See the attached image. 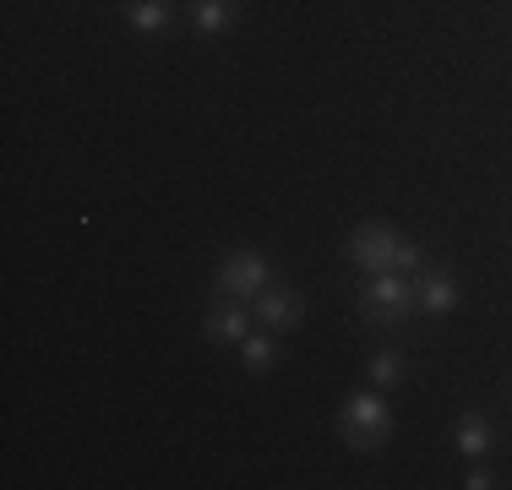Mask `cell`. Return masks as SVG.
Instances as JSON below:
<instances>
[{"instance_id":"3957f363","label":"cell","mask_w":512,"mask_h":490,"mask_svg":"<svg viewBox=\"0 0 512 490\" xmlns=\"http://www.w3.org/2000/svg\"><path fill=\"white\" fill-rule=\"evenodd\" d=\"M267 289V256L262 251H229L224 262H218V294L224 300H256V294Z\"/></svg>"},{"instance_id":"52a82bcc","label":"cell","mask_w":512,"mask_h":490,"mask_svg":"<svg viewBox=\"0 0 512 490\" xmlns=\"http://www.w3.org/2000/svg\"><path fill=\"white\" fill-rule=\"evenodd\" d=\"M202 333L213 343H240L251 333V305L246 300H229V305H213V311L202 316Z\"/></svg>"},{"instance_id":"277c9868","label":"cell","mask_w":512,"mask_h":490,"mask_svg":"<svg viewBox=\"0 0 512 490\" xmlns=\"http://www.w3.org/2000/svg\"><path fill=\"white\" fill-rule=\"evenodd\" d=\"M398 240L393 229H382V224H365L355 229V240H349V262L360 267V273H387V267H398Z\"/></svg>"},{"instance_id":"5b68a950","label":"cell","mask_w":512,"mask_h":490,"mask_svg":"<svg viewBox=\"0 0 512 490\" xmlns=\"http://www.w3.org/2000/svg\"><path fill=\"white\" fill-rule=\"evenodd\" d=\"M251 316H256L262 327H300V316H306V300H300L295 289H273V284H267V289L251 300Z\"/></svg>"},{"instance_id":"4fadbf2b","label":"cell","mask_w":512,"mask_h":490,"mask_svg":"<svg viewBox=\"0 0 512 490\" xmlns=\"http://www.w3.org/2000/svg\"><path fill=\"white\" fill-rule=\"evenodd\" d=\"M463 485H469V490H485V485H491V474H485V469H469V480H463Z\"/></svg>"},{"instance_id":"6da1fadb","label":"cell","mask_w":512,"mask_h":490,"mask_svg":"<svg viewBox=\"0 0 512 490\" xmlns=\"http://www.w3.org/2000/svg\"><path fill=\"white\" fill-rule=\"evenodd\" d=\"M360 311H365L371 327H404L409 316L420 311V300H414V273H398V267H387V273H365Z\"/></svg>"},{"instance_id":"8992f818","label":"cell","mask_w":512,"mask_h":490,"mask_svg":"<svg viewBox=\"0 0 512 490\" xmlns=\"http://www.w3.org/2000/svg\"><path fill=\"white\" fill-rule=\"evenodd\" d=\"M414 300H420L425 316H447L458 305L453 273H442V267H420V273H414Z\"/></svg>"},{"instance_id":"ba28073f","label":"cell","mask_w":512,"mask_h":490,"mask_svg":"<svg viewBox=\"0 0 512 490\" xmlns=\"http://www.w3.org/2000/svg\"><path fill=\"white\" fill-rule=\"evenodd\" d=\"M240 17L235 0H191V28L207 33V39H218V33H229Z\"/></svg>"},{"instance_id":"30bf717a","label":"cell","mask_w":512,"mask_h":490,"mask_svg":"<svg viewBox=\"0 0 512 490\" xmlns=\"http://www.w3.org/2000/svg\"><path fill=\"white\" fill-rule=\"evenodd\" d=\"M126 22L137 33H164L169 28V0H126Z\"/></svg>"},{"instance_id":"7a4b0ae2","label":"cell","mask_w":512,"mask_h":490,"mask_svg":"<svg viewBox=\"0 0 512 490\" xmlns=\"http://www.w3.org/2000/svg\"><path fill=\"white\" fill-rule=\"evenodd\" d=\"M387 431H393V409H387V398H376V392H355V398L338 409V436L355 452L387 447Z\"/></svg>"},{"instance_id":"8fae6325","label":"cell","mask_w":512,"mask_h":490,"mask_svg":"<svg viewBox=\"0 0 512 490\" xmlns=\"http://www.w3.org/2000/svg\"><path fill=\"white\" fill-rule=\"evenodd\" d=\"M235 349H240V360H246L251 376L273 371V338H267V333H246V338L235 343Z\"/></svg>"},{"instance_id":"7c38bea8","label":"cell","mask_w":512,"mask_h":490,"mask_svg":"<svg viewBox=\"0 0 512 490\" xmlns=\"http://www.w3.org/2000/svg\"><path fill=\"white\" fill-rule=\"evenodd\" d=\"M371 382L382 387V392H393L398 382H404V360H398V349H382V354H371Z\"/></svg>"},{"instance_id":"9c48e42d","label":"cell","mask_w":512,"mask_h":490,"mask_svg":"<svg viewBox=\"0 0 512 490\" xmlns=\"http://www.w3.org/2000/svg\"><path fill=\"white\" fill-rule=\"evenodd\" d=\"M453 447L463 452V458H480V452L491 447V425H485L480 414H463V420L453 425Z\"/></svg>"}]
</instances>
